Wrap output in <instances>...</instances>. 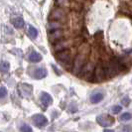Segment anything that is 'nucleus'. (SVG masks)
Returning <instances> with one entry per match:
<instances>
[{
	"label": "nucleus",
	"mask_w": 132,
	"mask_h": 132,
	"mask_svg": "<svg viewBox=\"0 0 132 132\" xmlns=\"http://www.w3.org/2000/svg\"><path fill=\"white\" fill-rule=\"evenodd\" d=\"M93 71H94V66L92 63H86L85 66L81 68V70L79 71V76L81 77V79H86L90 81L93 78Z\"/></svg>",
	"instance_id": "f03ea898"
},
{
	"label": "nucleus",
	"mask_w": 132,
	"mask_h": 132,
	"mask_svg": "<svg viewBox=\"0 0 132 132\" xmlns=\"http://www.w3.org/2000/svg\"><path fill=\"white\" fill-rule=\"evenodd\" d=\"M64 37V31L59 28V29H54V30H50L49 32V39L51 42H57L61 40Z\"/></svg>",
	"instance_id": "9b49d317"
},
{
	"label": "nucleus",
	"mask_w": 132,
	"mask_h": 132,
	"mask_svg": "<svg viewBox=\"0 0 132 132\" xmlns=\"http://www.w3.org/2000/svg\"><path fill=\"white\" fill-rule=\"evenodd\" d=\"M66 18L67 14L62 8H55L49 16V19L51 21H65Z\"/></svg>",
	"instance_id": "39448f33"
},
{
	"label": "nucleus",
	"mask_w": 132,
	"mask_h": 132,
	"mask_svg": "<svg viewBox=\"0 0 132 132\" xmlns=\"http://www.w3.org/2000/svg\"><path fill=\"white\" fill-rule=\"evenodd\" d=\"M6 94H7L6 87H4V86H1V87H0V99L4 98V97L6 96Z\"/></svg>",
	"instance_id": "4be33fe9"
},
{
	"label": "nucleus",
	"mask_w": 132,
	"mask_h": 132,
	"mask_svg": "<svg viewBox=\"0 0 132 132\" xmlns=\"http://www.w3.org/2000/svg\"><path fill=\"white\" fill-rule=\"evenodd\" d=\"M73 41L72 40H63L61 39L57 42H55V44L53 45V50L55 52H59L65 49H69L70 47L73 45Z\"/></svg>",
	"instance_id": "0eeeda50"
},
{
	"label": "nucleus",
	"mask_w": 132,
	"mask_h": 132,
	"mask_svg": "<svg viewBox=\"0 0 132 132\" xmlns=\"http://www.w3.org/2000/svg\"><path fill=\"white\" fill-rule=\"evenodd\" d=\"M70 109H71V111H72V112H76V111H77V109H78V107L76 106L75 103H72V104L70 105Z\"/></svg>",
	"instance_id": "393cba45"
},
{
	"label": "nucleus",
	"mask_w": 132,
	"mask_h": 132,
	"mask_svg": "<svg viewBox=\"0 0 132 132\" xmlns=\"http://www.w3.org/2000/svg\"><path fill=\"white\" fill-rule=\"evenodd\" d=\"M58 5L61 7H70L71 6V1L70 0H56Z\"/></svg>",
	"instance_id": "412c9836"
},
{
	"label": "nucleus",
	"mask_w": 132,
	"mask_h": 132,
	"mask_svg": "<svg viewBox=\"0 0 132 132\" xmlns=\"http://www.w3.org/2000/svg\"><path fill=\"white\" fill-rule=\"evenodd\" d=\"M18 90H19L21 96L25 97V98H29L32 96L33 93V86L28 84H21L18 86Z\"/></svg>",
	"instance_id": "6e6552de"
},
{
	"label": "nucleus",
	"mask_w": 132,
	"mask_h": 132,
	"mask_svg": "<svg viewBox=\"0 0 132 132\" xmlns=\"http://www.w3.org/2000/svg\"><path fill=\"white\" fill-rule=\"evenodd\" d=\"M118 63H117V60H111L109 61L108 65L106 67V69L104 70V73H105V77L108 78H112L114 77L116 73H118Z\"/></svg>",
	"instance_id": "7ed1b4c3"
},
{
	"label": "nucleus",
	"mask_w": 132,
	"mask_h": 132,
	"mask_svg": "<svg viewBox=\"0 0 132 132\" xmlns=\"http://www.w3.org/2000/svg\"><path fill=\"white\" fill-rule=\"evenodd\" d=\"M129 101H130V100H129V98H123L121 102H122V104H123V105L127 106L128 104H129Z\"/></svg>",
	"instance_id": "a878e982"
},
{
	"label": "nucleus",
	"mask_w": 132,
	"mask_h": 132,
	"mask_svg": "<svg viewBox=\"0 0 132 132\" xmlns=\"http://www.w3.org/2000/svg\"><path fill=\"white\" fill-rule=\"evenodd\" d=\"M9 70H10V64L8 62H5V61L0 62V71L2 73H7Z\"/></svg>",
	"instance_id": "f3484780"
},
{
	"label": "nucleus",
	"mask_w": 132,
	"mask_h": 132,
	"mask_svg": "<svg viewBox=\"0 0 132 132\" xmlns=\"http://www.w3.org/2000/svg\"><path fill=\"white\" fill-rule=\"evenodd\" d=\"M102 98H103L102 93H93V95L90 96V101H92V103H98L99 101H101Z\"/></svg>",
	"instance_id": "2eb2a0df"
},
{
	"label": "nucleus",
	"mask_w": 132,
	"mask_h": 132,
	"mask_svg": "<svg viewBox=\"0 0 132 132\" xmlns=\"http://www.w3.org/2000/svg\"><path fill=\"white\" fill-rule=\"evenodd\" d=\"M28 35H29L32 39H35V38L37 37V35H38L37 29L33 26H29L28 27Z\"/></svg>",
	"instance_id": "a211bd4d"
},
{
	"label": "nucleus",
	"mask_w": 132,
	"mask_h": 132,
	"mask_svg": "<svg viewBox=\"0 0 132 132\" xmlns=\"http://www.w3.org/2000/svg\"><path fill=\"white\" fill-rule=\"evenodd\" d=\"M32 121L35 125L37 127H40V128H42L48 124V119L43 114H35L32 117Z\"/></svg>",
	"instance_id": "9d476101"
},
{
	"label": "nucleus",
	"mask_w": 132,
	"mask_h": 132,
	"mask_svg": "<svg viewBox=\"0 0 132 132\" xmlns=\"http://www.w3.org/2000/svg\"><path fill=\"white\" fill-rule=\"evenodd\" d=\"M40 100H41L42 104H43L44 106L51 105V104H52V102H53V98H52V96L47 93H42L41 97H40Z\"/></svg>",
	"instance_id": "f8f14e48"
},
{
	"label": "nucleus",
	"mask_w": 132,
	"mask_h": 132,
	"mask_svg": "<svg viewBox=\"0 0 132 132\" xmlns=\"http://www.w3.org/2000/svg\"><path fill=\"white\" fill-rule=\"evenodd\" d=\"M20 130H21V131H24V132H30V131H32V128H31V126L30 125L24 124V125H22V127L20 128Z\"/></svg>",
	"instance_id": "5701e85b"
},
{
	"label": "nucleus",
	"mask_w": 132,
	"mask_h": 132,
	"mask_svg": "<svg viewBox=\"0 0 132 132\" xmlns=\"http://www.w3.org/2000/svg\"><path fill=\"white\" fill-rule=\"evenodd\" d=\"M12 24L16 28H22L24 26V20H23L22 17H16V18H14L12 20Z\"/></svg>",
	"instance_id": "dca6fc26"
},
{
	"label": "nucleus",
	"mask_w": 132,
	"mask_h": 132,
	"mask_svg": "<svg viewBox=\"0 0 132 132\" xmlns=\"http://www.w3.org/2000/svg\"><path fill=\"white\" fill-rule=\"evenodd\" d=\"M29 61L32 63H38L40 61H42V55L36 51H32L29 55Z\"/></svg>",
	"instance_id": "4468645a"
},
{
	"label": "nucleus",
	"mask_w": 132,
	"mask_h": 132,
	"mask_svg": "<svg viewBox=\"0 0 132 132\" xmlns=\"http://www.w3.org/2000/svg\"><path fill=\"white\" fill-rule=\"evenodd\" d=\"M48 28H49V30L59 29V28H62V24H60L59 22H57V21H52V22H50V23H49Z\"/></svg>",
	"instance_id": "6ab92c4d"
},
{
	"label": "nucleus",
	"mask_w": 132,
	"mask_h": 132,
	"mask_svg": "<svg viewBox=\"0 0 132 132\" xmlns=\"http://www.w3.org/2000/svg\"><path fill=\"white\" fill-rule=\"evenodd\" d=\"M93 80L95 82H101L104 80L105 78V73H104V69L102 68V66L98 64L96 65V67L94 68V71H93Z\"/></svg>",
	"instance_id": "1a4fd4ad"
},
{
	"label": "nucleus",
	"mask_w": 132,
	"mask_h": 132,
	"mask_svg": "<svg viewBox=\"0 0 132 132\" xmlns=\"http://www.w3.org/2000/svg\"><path fill=\"white\" fill-rule=\"evenodd\" d=\"M96 121H97V123L99 125H101L102 127H109V126H111L114 123L115 120L109 114H101V115L97 116Z\"/></svg>",
	"instance_id": "423d86ee"
},
{
	"label": "nucleus",
	"mask_w": 132,
	"mask_h": 132,
	"mask_svg": "<svg viewBox=\"0 0 132 132\" xmlns=\"http://www.w3.org/2000/svg\"><path fill=\"white\" fill-rule=\"evenodd\" d=\"M71 56H72V52L69 49H65L59 52H56V59L58 60L60 64H64L66 65L68 62L71 61Z\"/></svg>",
	"instance_id": "20e7f679"
},
{
	"label": "nucleus",
	"mask_w": 132,
	"mask_h": 132,
	"mask_svg": "<svg viewBox=\"0 0 132 132\" xmlns=\"http://www.w3.org/2000/svg\"><path fill=\"white\" fill-rule=\"evenodd\" d=\"M48 72H47L46 69L44 68H39V69H36L35 73H34V78L37 79H42L44 78H46Z\"/></svg>",
	"instance_id": "ddd939ff"
},
{
	"label": "nucleus",
	"mask_w": 132,
	"mask_h": 132,
	"mask_svg": "<svg viewBox=\"0 0 132 132\" xmlns=\"http://www.w3.org/2000/svg\"><path fill=\"white\" fill-rule=\"evenodd\" d=\"M119 120L121 122H127V121H130L131 120V114L129 112H125L123 114H121V116L119 117Z\"/></svg>",
	"instance_id": "aec40b11"
},
{
	"label": "nucleus",
	"mask_w": 132,
	"mask_h": 132,
	"mask_svg": "<svg viewBox=\"0 0 132 132\" xmlns=\"http://www.w3.org/2000/svg\"><path fill=\"white\" fill-rule=\"evenodd\" d=\"M88 53H89L88 47L86 48V46L81 47L79 49V53L75 58V61H73V69H72L75 75H78L79 73V71L81 70V68L85 66V64L86 63V59H87Z\"/></svg>",
	"instance_id": "f257e3e1"
},
{
	"label": "nucleus",
	"mask_w": 132,
	"mask_h": 132,
	"mask_svg": "<svg viewBox=\"0 0 132 132\" xmlns=\"http://www.w3.org/2000/svg\"><path fill=\"white\" fill-rule=\"evenodd\" d=\"M121 106L119 105H114L112 106V108H111V111H112V113H114V114H117V113H119L120 111H121Z\"/></svg>",
	"instance_id": "b1692460"
}]
</instances>
